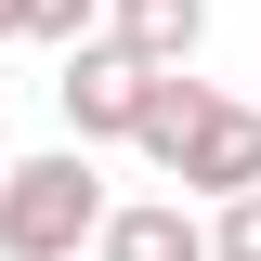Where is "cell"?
I'll list each match as a JSON object with an SVG mask.
<instances>
[{
  "instance_id": "obj_6",
  "label": "cell",
  "mask_w": 261,
  "mask_h": 261,
  "mask_svg": "<svg viewBox=\"0 0 261 261\" xmlns=\"http://www.w3.org/2000/svg\"><path fill=\"white\" fill-rule=\"evenodd\" d=\"M209 79H183V65H157V92H144V130H130V144H144V157L157 170H183V144H196V118H209Z\"/></svg>"
},
{
  "instance_id": "obj_2",
  "label": "cell",
  "mask_w": 261,
  "mask_h": 261,
  "mask_svg": "<svg viewBox=\"0 0 261 261\" xmlns=\"http://www.w3.org/2000/svg\"><path fill=\"white\" fill-rule=\"evenodd\" d=\"M144 92H157V65L130 53V39H79L65 79H53V105H65L79 144H130V130H144Z\"/></svg>"
},
{
  "instance_id": "obj_4",
  "label": "cell",
  "mask_w": 261,
  "mask_h": 261,
  "mask_svg": "<svg viewBox=\"0 0 261 261\" xmlns=\"http://www.w3.org/2000/svg\"><path fill=\"white\" fill-rule=\"evenodd\" d=\"M92 248L105 261H209V222H196L183 196H130V209H105Z\"/></svg>"
},
{
  "instance_id": "obj_3",
  "label": "cell",
  "mask_w": 261,
  "mask_h": 261,
  "mask_svg": "<svg viewBox=\"0 0 261 261\" xmlns=\"http://www.w3.org/2000/svg\"><path fill=\"white\" fill-rule=\"evenodd\" d=\"M170 183H196V196H248V183H261V105H209Z\"/></svg>"
},
{
  "instance_id": "obj_7",
  "label": "cell",
  "mask_w": 261,
  "mask_h": 261,
  "mask_svg": "<svg viewBox=\"0 0 261 261\" xmlns=\"http://www.w3.org/2000/svg\"><path fill=\"white\" fill-rule=\"evenodd\" d=\"M13 39H39V53H79V39H105V0H27V13H13Z\"/></svg>"
},
{
  "instance_id": "obj_1",
  "label": "cell",
  "mask_w": 261,
  "mask_h": 261,
  "mask_svg": "<svg viewBox=\"0 0 261 261\" xmlns=\"http://www.w3.org/2000/svg\"><path fill=\"white\" fill-rule=\"evenodd\" d=\"M92 235H105V170H92V144L0 170V261H79Z\"/></svg>"
},
{
  "instance_id": "obj_8",
  "label": "cell",
  "mask_w": 261,
  "mask_h": 261,
  "mask_svg": "<svg viewBox=\"0 0 261 261\" xmlns=\"http://www.w3.org/2000/svg\"><path fill=\"white\" fill-rule=\"evenodd\" d=\"M209 261H261V183L222 196V222H209Z\"/></svg>"
},
{
  "instance_id": "obj_9",
  "label": "cell",
  "mask_w": 261,
  "mask_h": 261,
  "mask_svg": "<svg viewBox=\"0 0 261 261\" xmlns=\"http://www.w3.org/2000/svg\"><path fill=\"white\" fill-rule=\"evenodd\" d=\"M13 13H27V0H0V39H13Z\"/></svg>"
},
{
  "instance_id": "obj_5",
  "label": "cell",
  "mask_w": 261,
  "mask_h": 261,
  "mask_svg": "<svg viewBox=\"0 0 261 261\" xmlns=\"http://www.w3.org/2000/svg\"><path fill=\"white\" fill-rule=\"evenodd\" d=\"M105 39H130L144 65H196V39H209V0H105Z\"/></svg>"
}]
</instances>
